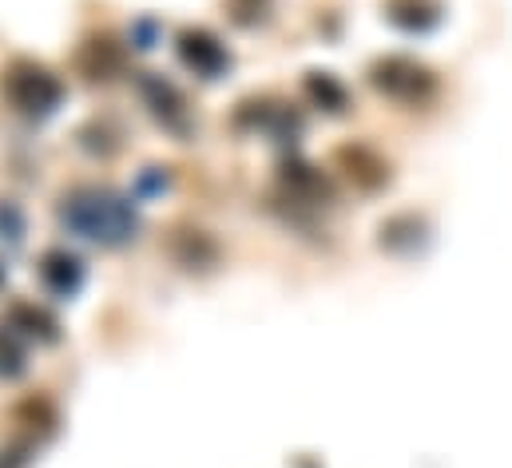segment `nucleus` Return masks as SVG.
<instances>
[{
    "label": "nucleus",
    "mask_w": 512,
    "mask_h": 468,
    "mask_svg": "<svg viewBox=\"0 0 512 468\" xmlns=\"http://www.w3.org/2000/svg\"><path fill=\"white\" fill-rule=\"evenodd\" d=\"M378 88H385V92H393V96H401V84L409 88V92H417L421 84H425V72L417 68V64H405V60H385V64H378Z\"/></svg>",
    "instance_id": "nucleus-1"
}]
</instances>
